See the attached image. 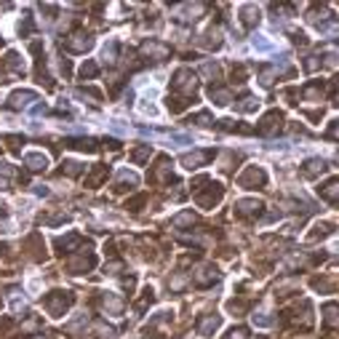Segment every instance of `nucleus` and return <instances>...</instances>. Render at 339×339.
I'll use <instances>...</instances> for the list:
<instances>
[{"mask_svg":"<svg viewBox=\"0 0 339 339\" xmlns=\"http://www.w3.org/2000/svg\"><path fill=\"white\" fill-rule=\"evenodd\" d=\"M142 294H144V297H142V299H139V302H136V310H139V313H142V310H144L147 305H153V302H155V294H153V288H144Z\"/></svg>","mask_w":339,"mask_h":339,"instance_id":"obj_25","label":"nucleus"},{"mask_svg":"<svg viewBox=\"0 0 339 339\" xmlns=\"http://www.w3.org/2000/svg\"><path fill=\"white\" fill-rule=\"evenodd\" d=\"M3 187H6V179H0V190H3Z\"/></svg>","mask_w":339,"mask_h":339,"instance_id":"obj_37","label":"nucleus"},{"mask_svg":"<svg viewBox=\"0 0 339 339\" xmlns=\"http://www.w3.org/2000/svg\"><path fill=\"white\" fill-rule=\"evenodd\" d=\"M219 328V315H206L201 323H198V331H201L203 336H209L211 331H216Z\"/></svg>","mask_w":339,"mask_h":339,"instance_id":"obj_16","label":"nucleus"},{"mask_svg":"<svg viewBox=\"0 0 339 339\" xmlns=\"http://www.w3.org/2000/svg\"><path fill=\"white\" fill-rule=\"evenodd\" d=\"M336 107H339V99H336Z\"/></svg>","mask_w":339,"mask_h":339,"instance_id":"obj_40","label":"nucleus"},{"mask_svg":"<svg viewBox=\"0 0 339 339\" xmlns=\"http://www.w3.org/2000/svg\"><path fill=\"white\" fill-rule=\"evenodd\" d=\"M211 99H216V105H227L230 93L224 91V88H211Z\"/></svg>","mask_w":339,"mask_h":339,"instance_id":"obj_27","label":"nucleus"},{"mask_svg":"<svg viewBox=\"0 0 339 339\" xmlns=\"http://www.w3.org/2000/svg\"><path fill=\"white\" fill-rule=\"evenodd\" d=\"M150 153H153V150H150V144H142V147H136L134 153H131V158H134L136 163H142V161H147V158H150Z\"/></svg>","mask_w":339,"mask_h":339,"instance_id":"obj_26","label":"nucleus"},{"mask_svg":"<svg viewBox=\"0 0 339 339\" xmlns=\"http://www.w3.org/2000/svg\"><path fill=\"white\" fill-rule=\"evenodd\" d=\"M209 158H211V153H209V150H201V153L184 155V158H182V166H184V168H190V171H192V168H201L203 163H209Z\"/></svg>","mask_w":339,"mask_h":339,"instance_id":"obj_7","label":"nucleus"},{"mask_svg":"<svg viewBox=\"0 0 339 339\" xmlns=\"http://www.w3.org/2000/svg\"><path fill=\"white\" fill-rule=\"evenodd\" d=\"M8 326H11V318H3V321H0V334H3Z\"/></svg>","mask_w":339,"mask_h":339,"instance_id":"obj_36","label":"nucleus"},{"mask_svg":"<svg viewBox=\"0 0 339 339\" xmlns=\"http://www.w3.org/2000/svg\"><path fill=\"white\" fill-rule=\"evenodd\" d=\"M187 105H190V99H187V96H168V110H171V112H182Z\"/></svg>","mask_w":339,"mask_h":339,"instance_id":"obj_22","label":"nucleus"},{"mask_svg":"<svg viewBox=\"0 0 339 339\" xmlns=\"http://www.w3.org/2000/svg\"><path fill=\"white\" fill-rule=\"evenodd\" d=\"M67 147H72V150H83V153H93V150H96V142H93V139H70Z\"/></svg>","mask_w":339,"mask_h":339,"instance_id":"obj_19","label":"nucleus"},{"mask_svg":"<svg viewBox=\"0 0 339 339\" xmlns=\"http://www.w3.org/2000/svg\"><path fill=\"white\" fill-rule=\"evenodd\" d=\"M91 43H93V40H91L88 35H70V40L64 43V45H67L70 51H88Z\"/></svg>","mask_w":339,"mask_h":339,"instance_id":"obj_11","label":"nucleus"},{"mask_svg":"<svg viewBox=\"0 0 339 339\" xmlns=\"http://www.w3.org/2000/svg\"><path fill=\"white\" fill-rule=\"evenodd\" d=\"M96 72H99V67H96L93 62H86V64L80 67V75H83V78H93Z\"/></svg>","mask_w":339,"mask_h":339,"instance_id":"obj_29","label":"nucleus"},{"mask_svg":"<svg viewBox=\"0 0 339 339\" xmlns=\"http://www.w3.org/2000/svg\"><path fill=\"white\" fill-rule=\"evenodd\" d=\"M222 184H209V192L206 195H198V203L203 206V209H211V206H216L222 201Z\"/></svg>","mask_w":339,"mask_h":339,"instance_id":"obj_5","label":"nucleus"},{"mask_svg":"<svg viewBox=\"0 0 339 339\" xmlns=\"http://www.w3.org/2000/svg\"><path fill=\"white\" fill-rule=\"evenodd\" d=\"M144 201H147V195H136V198H131V201L126 203V209H131V211H142Z\"/></svg>","mask_w":339,"mask_h":339,"instance_id":"obj_28","label":"nucleus"},{"mask_svg":"<svg viewBox=\"0 0 339 339\" xmlns=\"http://www.w3.org/2000/svg\"><path fill=\"white\" fill-rule=\"evenodd\" d=\"M27 168H30V171H43V168H45V158L43 155H30V158H27Z\"/></svg>","mask_w":339,"mask_h":339,"instance_id":"obj_23","label":"nucleus"},{"mask_svg":"<svg viewBox=\"0 0 339 339\" xmlns=\"http://www.w3.org/2000/svg\"><path fill=\"white\" fill-rule=\"evenodd\" d=\"M323 315H326V323H328V326H336V323H339V305L328 302V305L323 307Z\"/></svg>","mask_w":339,"mask_h":339,"instance_id":"obj_20","label":"nucleus"},{"mask_svg":"<svg viewBox=\"0 0 339 339\" xmlns=\"http://www.w3.org/2000/svg\"><path fill=\"white\" fill-rule=\"evenodd\" d=\"M192 120H195V123H203V126H206V123H211V118H209V112H201V115H195Z\"/></svg>","mask_w":339,"mask_h":339,"instance_id":"obj_34","label":"nucleus"},{"mask_svg":"<svg viewBox=\"0 0 339 339\" xmlns=\"http://www.w3.org/2000/svg\"><path fill=\"white\" fill-rule=\"evenodd\" d=\"M45 339H54V336H45Z\"/></svg>","mask_w":339,"mask_h":339,"instance_id":"obj_39","label":"nucleus"},{"mask_svg":"<svg viewBox=\"0 0 339 339\" xmlns=\"http://www.w3.org/2000/svg\"><path fill=\"white\" fill-rule=\"evenodd\" d=\"M334 232V224L331 222H318L315 227H313V232L307 235V240H318V238H328V235Z\"/></svg>","mask_w":339,"mask_h":339,"instance_id":"obj_14","label":"nucleus"},{"mask_svg":"<svg viewBox=\"0 0 339 339\" xmlns=\"http://www.w3.org/2000/svg\"><path fill=\"white\" fill-rule=\"evenodd\" d=\"M238 107H240L243 112H249V110H254V107H257V105H254V99H251V96H246V99H243V102H240V105H238Z\"/></svg>","mask_w":339,"mask_h":339,"instance_id":"obj_33","label":"nucleus"},{"mask_svg":"<svg viewBox=\"0 0 339 339\" xmlns=\"http://www.w3.org/2000/svg\"><path fill=\"white\" fill-rule=\"evenodd\" d=\"M265 182H267V176H265V171H262V168H257V166H249L246 171L240 174V179H238V184H240V187H246V190H257V187H265Z\"/></svg>","mask_w":339,"mask_h":339,"instance_id":"obj_2","label":"nucleus"},{"mask_svg":"<svg viewBox=\"0 0 339 339\" xmlns=\"http://www.w3.org/2000/svg\"><path fill=\"white\" fill-rule=\"evenodd\" d=\"M280 123H283V115H280V112L278 110H272V112H267V115L265 118H262V123L257 126V131H259V134H275V131L280 128Z\"/></svg>","mask_w":339,"mask_h":339,"instance_id":"obj_4","label":"nucleus"},{"mask_svg":"<svg viewBox=\"0 0 339 339\" xmlns=\"http://www.w3.org/2000/svg\"><path fill=\"white\" fill-rule=\"evenodd\" d=\"M142 51H144L147 56H155V62H161V59H166V56H168V45L161 43V40H147V43L142 45Z\"/></svg>","mask_w":339,"mask_h":339,"instance_id":"obj_6","label":"nucleus"},{"mask_svg":"<svg viewBox=\"0 0 339 339\" xmlns=\"http://www.w3.org/2000/svg\"><path fill=\"white\" fill-rule=\"evenodd\" d=\"M107 171H110L107 166H96V168H93V174H91V176L86 179V184H88V187H96V184L102 182V179L107 176Z\"/></svg>","mask_w":339,"mask_h":339,"instance_id":"obj_21","label":"nucleus"},{"mask_svg":"<svg viewBox=\"0 0 339 339\" xmlns=\"http://www.w3.org/2000/svg\"><path fill=\"white\" fill-rule=\"evenodd\" d=\"M318 192H321V198H326V201L339 203V179H331V182H326L323 187H318Z\"/></svg>","mask_w":339,"mask_h":339,"instance_id":"obj_12","label":"nucleus"},{"mask_svg":"<svg viewBox=\"0 0 339 339\" xmlns=\"http://www.w3.org/2000/svg\"><path fill=\"white\" fill-rule=\"evenodd\" d=\"M323 93V83H310V86H305V96L307 99H318Z\"/></svg>","mask_w":339,"mask_h":339,"instance_id":"obj_24","label":"nucleus"},{"mask_svg":"<svg viewBox=\"0 0 339 339\" xmlns=\"http://www.w3.org/2000/svg\"><path fill=\"white\" fill-rule=\"evenodd\" d=\"M240 22L246 24V27H254L259 22V8L257 6H243L240 8Z\"/></svg>","mask_w":339,"mask_h":339,"instance_id":"obj_15","label":"nucleus"},{"mask_svg":"<svg viewBox=\"0 0 339 339\" xmlns=\"http://www.w3.org/2000/svg\"><path fill=\"white\" fill-rule=\"evenodd\" d=\"M62 174L75 176V174H80V168H78V163H64V166H62Z\"/></svg>","mask_w":339,"mask_h":339,"instance_id":"obj_31","label":"nucleus"},{"mask_svg":"<svg viewBox=\"0 0 339 339\" xmlns=\"http://www.w3.org/2000/svg\"><path fill=\"white\" fill-rule=\"evenodd\" d=\"M6 142H8V150H14V153L19 150V144H24V142H22V139H19V136H8Z\"/></svg>","mask_w":339,"mask_h":339,"instance_id":"obj_32","label":"nucleus"},{"mask_svg":"<svg viewBox=\"0 0 339 339\" xmlns=\"http://www.w3.org/2000/svg\"><path fill=\"white\" fill-rule=\"evenodd\" d=\"M326 168H328L326 161H318V158H313V161H307V163H305L302 174H305V176H318V174H323Z\"/></svg>","mask_w":339,"mask_h":339,"instance_id":"obj_17","label":"nucleus"},{"mask_svg":"<svg viewBox=\"0 0 339 339\" xmlns=\"http://www.w3.org/2000/svg\"><path fill=\"white\" fill-rule=\"evenodd\" d=\"M93 265H96V259L91 257V254H83V257H75L67 262V270L70 272H83V270H91Z\"/></svg>","mask_w":339,"mask_h":339,"instance_id":"obj_8","label":"nucleus"},{"mask_svg":"<svg viewBox=\"0 0 339 339\" xmlns=\"http://www.w3.org/2000/svg\"><path fill=\"white\" fill-rule=\"evenodd\" d=\"M30 99H35L32 91H16V93H11V96H8V107H11V110L27 107V102H30Z\"/></svg>","mask_w":339,"mask_h":339,"instance_id":"obj_13","label":"nucleus"},{"mask_svg":"<svg viewBox=\"0 0 339 339\" xmlns=\"http://www.w3.org/2000/svg\"><path fill=\"white\" fill-rule=\"evenodd\" d=\"M224 339H249V331L243 326H238V328H232V331L224 336Z\"/></svg>","mask_w":339,"mask_h":339,"instance_id":"obj_30","label":"nucleus"},{"mask_svg":"<svg viewBox=\"0 0 339 339\" xmlns=\"http://www.w3.org/2000/svg\"><path fill=\"white\" fill-rule=\"evenodd\" d=\"M265 206H262L259 201H238L235 203V211H238L240 216H257Z\"/></svg>","mask_w":339,"mask_h":339,"instance_id":"obj_10","label":"nucleus"},{"mask_svg":"<svg viewBox=\"0 0 339 339\" xmlns=\"http://www.w3.org/2000/svg\"><path fill=\"white\" fill-rule=\"evenodd\" d=\"M190 222H195V216H192V214H182V216L176 219V224H190Z\"/></svg>","mask_w":339,"mask_h":339,"instance_id":"obj_35","label":"nucleus"},{"mask_svg":"<svg viewBox=\"0 0 339 339\" xmlns=\"http://www.w3.org/2000/svg\"><path fill=\"white\" fill-rule=\"evenodd\" d=\"M174 91H182V93H195V88H198V78L190 72V70H176V75H174Z\"/></svg>","mask_w":339,"mask_h":339,"instance_id":"obj_3","label":"nucleus"},{"mask_svg":"<svg viewBox=\"0 0 339 339\" xmlns=\"http://www.w3.org/2000/svg\"><path fill=\"white\" fill-rule=\"evenodd\" d=\"M72 294L70 291H51L49 297H45V307H49L51 315H64V310L72 305Z\"/></svg>","mask_w":339,"mask_h":339,"instance_id":"obj_1","label":"nucleus"},{"mask_svg":"<svg viewBox=\"0 0 339 339\" xmlns=\"http://www.w3.org/2000/svg\"><path fill=\"white\" fill-rule=\"evenodd\" d=\"M6 214V206H0V216H3Z\"/></svg>","mask_w":339,"mask_h":339,"instance_id":"obj_38","label":"nucleus"},{"mask_svg":"<svg viewBox=\"0 0 339 339\" xmlns=\"http://www.w3.org/2000/svg\"><path fill=\"white\" fill-rule=\"evenodd\" d=\"M219 278V272H216V267H211V265H206V267H201L192 275V280L198 286H209V283H214V280Z\"/></svg>","mask_w":339,"mask_h":339,"instance_id":"obj_9","label":"nucleus"},{"mask_svg":"<svg viewBox=\"0 0 339 339\" xmlns=\"http://www.w3.org/2000/svg\"><path fill=\"white\" fill-rule=\"evenodd\" d=\"M80 240H83L80 235H78V232H72V235H67V238H59V240H56V246L62 249V254H64V251L70 254V251H72V249H75V246H78V243H80Z\"/></svg>","mask_w":339,"mask_h":339,"instance_id":"obj_18","label":"nucleus"}]
</instances>
